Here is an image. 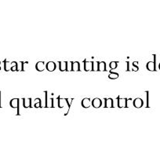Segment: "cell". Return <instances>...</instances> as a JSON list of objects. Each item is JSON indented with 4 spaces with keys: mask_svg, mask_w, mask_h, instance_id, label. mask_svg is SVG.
<instances>
[{
    "mask_svg": "<svg viewBox=\"0 0 160 151\" xmlns=\"http://www.w3.org/2000/svg\"><path fill=\"white\" fill-rule=\"evenodd\" d=\"M57 103H58V107L59 108L64 107V105H63V100H64V99L60 98V96H58V97L57 98Z\"/></svg>",
    "mask_w": 160,
    "mask_h": 151,
    "instance_id": "obj_19",
    "label": "cell"
},
{
    "mask_svg": "<svg viewBox=\"0 0 160 151\" xmlns=\"http://www.w3.org/2000/svg\"><path fill=\"white\" fill-rule=\"evenodd\" d=\"M105 108H114L113 99L111 98L105 99Z\"/></svg>",
    "mask_w": 160,
    "mask_h": 151,
    "instance_id": "obj_10",
    "label": "cell"
},
{
    "mask_svg": "<svg viewBox=\"0 0 160 151\" xmlns=\"http://www.w3.org/2000/svg\"><path fill=\"white\" fill-rule=\"evenodd\" d=\"M158 68H159V69H160V63H159V65H158Z\"/></svg>",
    "mask_w": 160,
    "mask_h": 151,
    "instance_id": "obj_28",
    "label": "cell"
},
{
    "mask_svg": "<svg viewBox=\"0 0 160 151\" xmlns=\"http://www.w3.org/2000/svg\"><path fill=\"white\" fill-rule=\"evenodd\" d=\"M82 106L85 109H88V108H90V106L92 105V101L90 100V98H85L82 100V103H81Z\"/></svg>",
    "mask_w": 160,
    "mask_h": 151,
    "instance_id": "obj_4",
    "label": "cell"
},
{
    "mask_svg": "<svg viewBox=\"0 0 160 151\" xmlns=\"http://www.w3.org/2000/svg\"><path fill=\"white\" fill-rule=\"evenodd\" d=\"M138 70H139V67H138V62L137 61H133V66H132V71L137 72Z\"/></svg>",
    "mask_w": 160,
    "mask_h": 151,
    "instance_id": "obj_20",
    "label": "cell"
},
{
    "mask_svg": "<svg viewBox=\"0 0 160 151\" xmlns=\"http://www.w3.org/2000/svg\"><path fill=\"white\" fill-rule=\"evenodd\" d=\"M98 71L100 72L106 71V63H105V61H101V62L99 63Z\"/></svg>",
    "mask_w": 160,
    "mask_h": 151,
    "instance_id": "obj_16",
    "label": "cell"
},
{
    "mask_svg": "<svg viewBox=\"0 0 160 151\" xmlns=\"http://www.w3.org/2000/svg\"><path fill=\"white\" fill-rule=\"evenodd\" d=\"M53 102H54V99L53 98L50 99V101H48V104H47V108H53L54 107V105H53Z\"/></svg>",
    "mask_w": 160,
    "mask_h": 151,
    "instance_id": "obj_23",
    "label": "cell"
},
{
    "mask_svg": "<svg viewBox=\"0 0 160 151\" xmlns=\"http://www.w3.org/2000/svg\"><path fill=\"white\" fill-rule=\"evenodd\" d=\"M84 63V70L86 72H90L92 71L93 69V62L92 61H88L86 60L83 61Z\"/></svg>",
    "mask_w": 160,
    "mask_h": 151,
    "instance_id": "obj_7",
    "label": "cell"
},
{
    "mask_svg": "<svg viewBox=\"0 0 160 151\" xmlns=\"http://www.w3.org/2000/svg\"><path fill=\"white\" fill-rule=\"evenodd\" d=\"M19 105H20V99H13L10 102V107L16 109L17 108V115H20L19 112Z\"/></svg>",
    "mask_w": 160,
    "mask_h": 151,
    "instance_id": "obj_2",
    "label": "cell"
},
{
    "mask_svg": "<svg viewBox=\"0 0 160 151\" xmlns=\"http://www.w3.org/2000/svg\"><path fill=\"white\" fill-rule=\"evenodd\" d=\"M99 63L100 62H98V61H94V62H93V69H92V71L93 72L98 71Z\"/></svg>",
    "mask_w": 160,
    "mask_h": 151,
    "instance_id": "obj_22",
    "label": "cell"
},
{
    "mask_svg": "<svg viewBox=\"0 0 160 151\" xmlns=\"http://www.w3.org/2000/svg\"><path fill=\"white\" fill-rule=\"evenodd\" d=\"M64 100L66 101V103H67L68 106V110L67 113H66L65 114H64L66 116V115H67L68 113L69 110H70V108H71V105H72V101L74 100V99H64Z\"/></svg>",
    "mask_w": 160,
    "mask_h": 151,
    "instance_id": "obj_18",
    "label": "cell"
},
{
    "mask_svg": "<svg viewBox=\"0 0 160 151\" xmlns=\"http://www.w3.org/2000/svg\"><path fill=\"white\" fill-rule=\"evenodd\" d=\"M59 69L60 72L66 71L68 61H59Z\"/></svg>",
    "mask_w": 160,
    "mask_h": 151,
    "instance_id": "obj_14",
    "label": "cell"
},
{
    "mask_svg": "<svg viewBox=\"0 0 160 151\" xmlns=\"http://www.w3.org/2000/svg\"><path fill=\"white\" fill-rule=\"evenodd\" d=\"M56 67H57L56 63L53 62V61H49V62H47V65H46V69H47L49 72H53L56 69Z\"/></svg>",
    "mask_w": 160,
    "mask_h": 151,
    "instance_id": "obj_9",
    "label": "cell"
},
{
    "mask_svg": "<svg viewBox=\"0 0 160 151\" xmlns=\"http://www.w3.org/2000/svg\"><path fill=\"white\" fill-rule=\"evenodd\" d=\"M23 106L24 108L27 109V108L31 107V98H28V99H23Z\"/></svg>",
    "mask_w": 160,
    "mask_h": 151,
    "instance_id": "obj_12",
    "label": "cell"
},
{
    "mask_svg": "<svg viewBox=\"0 0 160 151\" xmlns=\"http://www.w3.org/2000/svg\"><path fill=\"white\" fill-rule=\"evenodd\" d=\"M72 61H69V62H68L66 72H71V71H72Z\"/></svg>",
    "mask_w": 160,
    "mask_h": 151,
    "instance_id": "obj_24",
    "label": "cell"
},
{
    "mask_svg": "<svg viewBox=\"0 0 160 151\" xmlns=\"http://www.w3.org/2000/svg\"><path fill=\"white\" fill-rule=\"evenodd\" d=\"M127 69H126V72H129L130 71V68H129V61H127Z\"/></svg>",
    "mask_w": 160,
    "mask_h": 151,
    "instance_id": "obj_26",
    "label": "cell"
},
{
    "mask_svg": "<svg viewBox=\"0 0 160 151\" xmlns=\"http://www.w3.org/2000/svg\"><path fill=\"white\" fill-rule=\"evenodd\" d=\"M72 72H79L80 71V63L79 61H72Z\"/></svg>",
    "mask_w": 160,
    "mask_h": 151,
    "instance_id": "obj_13",
    "label": "cell"
},
{
    "mask_svg": "<svg viewBox=\"0 0 160 151\" xmlns=\"http://www.w3.org/2000/svg\"><path fill=\"white\" fill-rule=\"evenodd\" d=\"M118 66V62L117 61H111L109 63V67H110L111 69H115L117 68Z\"/></svg>",
    "mask_w": 160,
    "mask_h": 151,
    "instance_id": "obj_21",
    "label": "cell"
},
{
    "mask_svg": "<svg viewBox=\"0 0 160 151\" xmlns=\"http://www.w3.org/2000/svg\"><path fill=\"white\" fill-rule=\"evenodd\" d=\"M154 61H148L146 65V68L148 71L155 72L156 71V67H155V60H156V55L154 54Z\"/></svg>",
    "mask_w": 160,
    "mask_h": 151,
    "instance_id": "obj_1",
    "label": "cell"
},
{
    "mask_svg": "<svg viewBox=\"0 0 160 151\" xmlns=\"http://www.w3.org/2000/svg\"><path fill=\"white\" fill-rule=\"evenodd\" d=\"M119 75L118 73H114V72H110V74L109 75V78L111 80H115V79L119 78Z\"/></svg>",
    "mask_w": 160,
    "mask_h": 151,
    "instance_id": "obj_15",
    "label": "cell"
},
{
    "mask_svg": "<svg viewBox=\"0 0 160 151\" xmlns=\"http://www.w3.org/2000/svg\"><path fill=\"white\" fill-rule=\"evenodd\" d=\"M146 94H147V108H149V98H148V96H149V92L148 91H146Z\"/></svg>",
    "mask_w": 160,
    "mask_h": 151,
    "instance_id": "obj_25",
    "label": "cell"
},
{
    "mask_svg": "<svg viewBox=\"0 0 160 151\" xmlns=\"http://www.w3.org/2000/svg\"><path fill=\"white\" fill-rule=\"evenodd\" d=\"M45 68L46 65L44 61H39V62H37L36 65H35V69L39 72H43V70L45 69Z\"/></svg>",
    "mask_w": 160,
    "mask_h": 151,
    "instance_id": "obj_11",
    "label": "cell"
},
{
    "mask_svg": "<svg viewBox=\"0 0 160 151\" xmlns=\"http://www.w3.org/2000/svg\"><path fill=\"white\" fill-rule=\"evenodd\" d=\"M2 107V106H1V91H0V108Z\"/></svg>",
    "mask_w": 160,
    "mask_h": 151,
    "instance_id": "obj_27",
    "label": "cell"
},
{
    "mask_svg": "<svg viewBox=\"0 0 160 151\" xmlns=\"http://www.w3.org/2000/svg\"><path fill=\"white\" fill-rule=\"evenodd\" d=\"M4 63V70L6 72H9L11 70V68H12L13 66L15 65L16 61H13V62H10V61H7L6 59L4 60L3 61Z\"/></svg>",
    "mask_w": 160,
    "mask_h": 151,
    "instance_id": "obj_5",
    "label": "cell"
},
{
    "mask_svg": "<svg viewBox=\"0 0 160 151\" xmlns=\"http://www.w3.org/2000/svg\"><path fill=\"white\" fill-rule=\"evenodd\" d=\"M92 106L95 109H98L101 106H102V101L101 99H99V98H95L92 101Z\"/></svg>",
    "mask_w": 160,
    "mask_h": 151,
    "instance_id": "obj_6",
    "label": "cell"
},
{
    "mask_svg": "<svg viewBox=\"0 0 160 151\" xmlns=\"http://www.w3.org/2000/svg\"><path fill=\"white\" fill-rule=\"evenodd\" d=\"M0 63H1V62H0ZM0 70H1V65H0Z\"/></svg>",
    "mask_w": 160,
    "mask_h": 151,
    "instance_id": "obj_29",
    "label": "cell"
},
{
    "mask_svg": "<svg viewBox=\"0 0 160 151\" xmlns=\"http://www.w3.org/2000/svg\"><path fill=\"white\" fill-rule=\"evenodd\" d=\"M126 99H121L120 96H118L117 97V104H118V107L119 108H125L126 107Z\"/></svg>",
    "mask_w": 160,
    "mask_h": 151,
    "instance_id": "obj_8",
    "label": "cell"
},
{
    "mask_svg": "<svg viewBox=\"0 0 160 151\" xmlns=\"http://www.w3.org/2000/svg\"><path fill=\"white\" fill-rule=\"evenodd\" d=\"M133 106H134L135 108H137V109H140V108L142 107L144 105L143 99H141V98H137V99H135L134 100H133Z\"/></svg>",
    "mask_w": 160,
    "mask_h": 151,
    "instance_id": "obj_3",
    "label": "cell"
},
{
    "mask_svg": "<svg viewBox=\"0 0 160 151\" xmlns=\"http://www.w3.org/2000/svg\"><path fill=\"white\" fill-rule=\"evenodd\" d=\"M34 107L35 108H42V102L41 99L39 98L38 99H35V103L34 104Z\"/></svg>",
    "mask_w": 160,
    "mask_h": 151,
    "instance_id": "obj_17",
    "label": "cell"
}]
</instances>
